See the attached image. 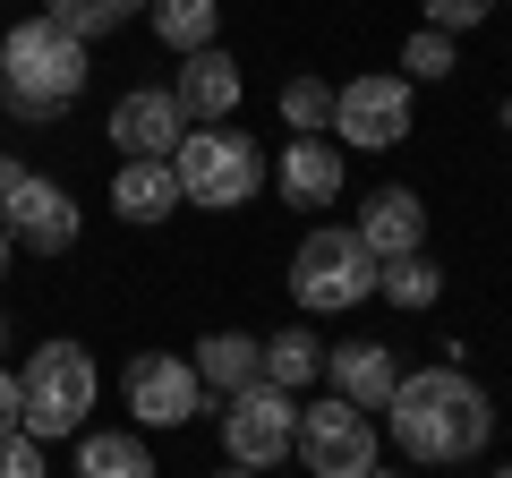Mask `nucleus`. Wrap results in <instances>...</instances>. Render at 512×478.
<instances>
[{"instance_id":"4be33fe9","label":"nucleus","mask_w":512,"mask_h":478,"mask_svg":"<svg viewBox=\"0 0 512 478\" xmlns=\"http://www.w3.org/2000/svg\"><path fill=\"white\" fill-rule=\"evenodd\" d=\"M453 69H461V35H444V26H419V35L402 43V77L410 86H419V77L436 86V77H453Z\"/></svg>"},{"instance_id":"412c9836","label":"nucleus","mask_w":512,"mask_h":478,"mask_svg":"<svg viewBox=\"0 0 512 478\" xmlns=\"http://www.w3.org/2000/svg\"><path fill=\"white\" fill-rule=\"evenodd\" d=\"M265 376H274V385H316V376H325V342H316L308 325H282L274 342H265Z\"/></svg>"},{"instance_id":"cd10ccee","label":"nucleus","mask_w":512,"mask_h":478,"mask_svg":"<svg viewBox=\"0 0 512 478\" xmlns=\"http://www.w3.org/2000/svg\"><path fill=\"white\" fill-rule=\"evenodd\" d=\"M18 171H26V163H9V154H0V188H9V180H18Z\"/></svg>"},{"instance_id":"4468645a","label":"nucleus","mask_w":512,"mask_h":478,"mask_svg":"<svg viewBox=\"0 0 512 478\" xmlns=\"http://www.w3.org/2000/svg\"><path fill=\"white\" fill-rule=\"evenodd\" d=\"M171 94H180L188 120H231V111H239V60L222 52V43H197V52H180Z\"/></svg>"},{"instance_id":"6ab92c4d","label":"nucleus","mask_w":512,"mask_h":478,"mask_svg":"<svg viewBox=\"0 0 512 478\" xmlns=\"http://www.w3.org/2000/svg\"><path fill=\"white\" fill-rule=\"evenodd\" d=\"M376 299H393L402 316H427V308L444 299L436 257H427V248H410V257H384V265H376Z\"/></svg>"},{"instance_id":"6e6552de","label":"nucleus","mask_w":512,"mask_h":478,"mask_svg":"<svg viewBox=\"0 0 512 478\" xmlns=\"http://www.w3.org/2000/svg\"><path fill=\"white\" fill-rule=\"evenodd\" d=\"M299 461H308L316 478H367L376 470V419H367L350 393H325V402L299 410Z\"/></svg>"},{"instance_id":"f8f14e48","label":"nucleus","mask_w":512,"mask_h":478,"mask_svg":"<svg viewBox=\"0 0 512 478\" xmlns=\"http://www.w3.org/2000/svg\"><path fill=\"white\" fill-rule=\"evenodd\" d=\"M180 137H188V111L171 86H128L111 103V146L120 154H171Z\"/></svg>"},{"instance_id":"423d86ee","label":"nucleus","mask_w":512,"mask_h":478,"mask_svg":"<svg viewBox=\"0 0 512 478\" xmlns=\"http://www.w3.org/2000/svg\"><path fill=\"white\" fill-rule=\"evenodd\" d=\"M291 444H299L291 385L248 376L239 393H222V461H231V470H274V461H291Z\"/></svg>"},{"instance_id":"dca6fc26","label":"nucleus","mask_w":512,"mask_h":478,"mask_svg":"<svg viewBox=\"0 0 512 478\" xmlns=\"http://www.w3.org/2000/svg\"><path fill=\"white\" fill-rule=\"evenodd\" d=\"M325 376H333V393H350L359 410H384V393L402 385V359H393V342H333Z\"/></svg>"},{"instance_id":"bb28decb","label":"nucleus","mask_w":512,"mask_h":478,"mask_svg":"<svg viewBox=\"0 0 512 478\" xmlns=\"http://www.w3.org/2000/svg\"><path fill=\"white\" fill-rule=\"evenodd\" d=\"M0 427H18V376L0 368Z\"/></svg>"},{"instance_id":"c756f323","label":"nucleus","mask_w":512,"mask_h":478,"mask_svg":"<svg viewBox=\"0 0 512 478\" xmlns=\"http://www.w3.org/2000/svg\"><path fill=\"white\" fill-rule=\"evenodd\" d=\"M0 282H9V231H0Z\"/></svg>"},{"instance_id":"ddd939ff","label":"nucleus","mask_w":512,"mask_h":478,"mask_svg":"<svg viewBox=\"0 0 512 478\" xmlns=\"http://www.w3.org/2000/svg\"><path fill=\"white\" fill-rule=\"evenodd\" d=\"M180 171H171V154H120V171H111V214L120 222H171L180 214Z\"/></svg>"},{"instance_id":"9d476101","label":"nucleus","mask_w":512,"mask_h":478,"mask_svg":"<svg viewBox=\"0 0 512 478\" xmlns=\"http://www.w3.org/2000/svg\"><path fill=\"white\" fill-rule=\"evenodd\" d=\"M120 393H128V419H137V427H188V419H205L197 368L171 359V350H137L128 376H120Z\"/></svg>"},{"instance_id":"7c9ffc66","label":"nucleus","mask_w":512,"mask_h":478,"mask_svg":"<svg viewBox=\"0 0 512 478\" xmlns=\"http://www.w3.org/2000/svg\"><path fill=\"white\" fill-rule=\"evenodd\" d=\"M0 350H9V316H0Z\"/></svg>"},{"instance_id":"7ed1b4c3","label":"nucleus","mask_w":512,"mask_h":478,"mask_svg":"<svg viewBox=\"0 0 512 478\" xmlns=\"http://www.w3.org/2000/svg\"><path fill=\"white\" fill-rule=\"evenodd\" d=\"M171 171H180L188 205L231 214V205H248L256 188H265V146H256L248 129H231V120H205V129H188L180 146H171Z\"/></svg>"},{"instance_id":"f03ea898","label":"nucleus","mask_w":512,"mask_h":478,"mask_svg":"<svg viewBox=\"0 0 512 478\" xmlns=\"http://www.w3.org/2000/svg\"><path fill=\"white\" fill-rule=\"evenodd\" d=\"M86 35H69L60 18H26L9 26L0 43V103L18 111V120H60V111L86 94Z\"/></svg>"},{"instance_id":"f257e3e1","label":"nucleus","mask_w":512,"mask_h":478,"mask_svg":"<svg viewBox=\"0 0 512 478\" xmlns=\"http://www.w3.org/2000/svg\"><path fill=\"white\" fill-rule=\"evenodd\" d=\"M384 427H393V453L402 461L453 470V461H478L495 444V393L478 376H461V359L402 368V385L384 393Z\"/></svg>"},{"instance_id":"0eeeda50","label":"nucleus","mask_w":512,"mask_h":478,"mask_svg":"<svg viewBox=\"0 0 512 478\" xmlns=\"http://www.w3.org/2000/svg\"><path fill=\"white\" fill-rule=\"evenodd\" d=\"M410 111H419V94H410L402 69L350 77V86H333V137L359 146V154H393L410 137Z\"/></svg>"},{"instance_id":"aec40b11","label":"nucleus","mask_w":512,"mask_h":478,"mask_svg":"<svg viewBox=\"0 0 512 478\" xmlns=\"http://www.w3.org/2000/svg\"><path fill=\"white\" fill-rule=\"evenodd\" d=\"M154 43L171 52H197V43H222V0H146Z\"/></svg>"},{"instance_id":"2eb2a0df","label":"nucleus","mask_w":512,"mask_h":478,"mask_svg":"<svg viewBox=\"0 0 512 478\" xmlns=\"http://www.w3.org/2000/svg\"><path fill=\"white\" fill-rule=\"evenodd\" d=\"M350 231L376 248V265L384 257H410V248H427V205H419V188H376V197L359 205V222Z\"/></svg>"},{"instance_id":"9b49d317","label":"nucleus","mask_w":512,"mask_h":478,"mask_svg":"<svg viewBox=\"0 0 512 478\" xmlns=\"http://www.w3.org/2000/svg\"><path fill=\"white\" fill-rule=\"evenodd\" d=\"M265 180L282 188V205H299V214H325L333 197H342V137L333 129H291V146L265 163Z\"/></svg>"},{"instance_id":"c85d7f7f","label":"nucleus","mask_w":512,"mask_h":478,"mask_svg":"<svg viewBox=\"0 0 512 478\" xmlns=\"http://www.w3.org/2000/svg\"><path fill=\"white\" fill-rule=\"evenodd\" d=\"M111 9H120V18H137V9H146V0H111Z\"/></svg>"},{"instance_id":"39448f33","label":"nucleus","mask_w":512,"mask_h":478,"mask_svg":"<svg viewBox=\"0 0 512 478\" xmlns=\"http://www.w3.org/2000/svg\"><path fill=\"white\" fill-rule=\"evenodd\" d=\"M291 299L308 316H342L359 299H376V248L350 222H316L299 239V257H291Z\"/></svg>"},{"instance_id":"2f4dec72","label":"nucleus","mask_w":512,"mask_h":478,"mask_svg":"<svg viewBox=\"0 0 512 478\" xmlns=\"http://www.w3.org/2000/svg\"><path fill=\"white\" fill-rule=\"evenodd\" d=\"M504 9H512V0H504Z\"/></svg>"},{"instance_id":"5701e85b","label":"nucleus","mask_w":512,"mask_h":478,"mask_svg":"<svg viewBox=\"0 0 512 478\" xmlns=\"http://www.w3.org/2000/svg\"><path fill=\"white\" fill-rule=\"evenodd\" d=\"M282 120L291 129H333V86L325 77H291L282 86Z\"/></svg>"},{"instance_id":"a211bd4d","label":"nucleus","mask_w":512,"mask_h":478,"mask_svg":"<svg viewBox=\"0 0 512 478\" xmlns=\"http://www.w3.org/2000/svg\"><path fill=\"white\" fill-rule=\"evenodd\" d=\"M188 368H197L205 393H239L248 376H265V342L222 325V333H205V342H197V359H188Z\"/></svg>"},{"instance_id":"f3484780","label":"nucleus","mask_w":512,"mask_h":478,"mask_svg":"<svg viewBox=\"0 0 512 478\" xmlns=\"http://www.w3.org/2000/svg\"><path fill=\"white\" fill-rule=\"evenodd\" d=\"M77 478H146L154 470V444L146 436H137V427H77Z\"/></svg>"},{"instance_id":"a878e982","label":"nucleus","mask_w":512,"mask_h":478,"mask_svg":"<svg viewBox=\"0 0 512 478\" xmlns=\"http://www.w3.org/2000/svg\"><path fill=\"white\" fill-rule=\"evenodd\" d=\"M419 9H427V26H444V35H470V26L495 18V0H419Z\"/></svg>"},{"instance_id":"b1692460","label":"nucleus","mask_w":512,"mask_h":478,"mask_svg":"<svg viewBox=\"0 0 512 478\" xmlns=\"http://www.w3.org/2000/svg\"><path fill=\"white\" fill-rule=\"evenodd\" d=\"M43 18H60L69 35H86V43H103L111 26H128L120 9H111V0H43Z\"/></svg>"},{"instance_id":"1a4fd4ad","label":"nucleus","mask_w":512,"mask_h":478,"mask_svg":"<svg viewBox=\"0 0 512 478\" xmlns=\"http://www.w3.org/2000/svg\"><path fill=\"white\" fill-rule=\"evenodd\" d=\"M0 231H9V248H26V257H69L77 231H86V214H77V197L60 180L18 171V180L0 188Z\"/></svg>"},{"instance_id":"393cba45","label":"nucleus","mask_w":512,"mask_h":478,"mask_svg":"<svg viewBox=\"0 0 512 478\" xmlns=\"http://www.w3.org/2000/svg\"><path fill=\"white\" fill-rule=\"evenodd\" d=\"M43 470H52V453H43V436H35V427H0V478H43Z\"/></svg>"},{"instance_id":"20e7f679","label":"nucleus","mask_w":512,"mask_h":478,"mask_svg":"<svg viewBox=\"0 0 512 478\" xmlns=\"http://www.w3.org/2000/svg\"><path fill=\"white\" fill-rule=\"evenodd\" d=\"M94 393H103L94 350L86 342H43L18 368V419L35 427L43 444H60V436H77V427L94 419Z\"/></svg>"}]
</instances>
